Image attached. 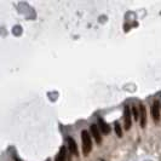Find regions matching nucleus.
I'll return each mask as SVG.
<instances>
[{
  "label": "nucleus",
  "instance_id": "f03ea898",
  "mask_svg": "<svg viewBox=\"0 0 161 161\" xmlns=\"http://www.w3.org/2000/svg\"><path fill=\"white\" fill-rule=\"evenodd\" d=\"M151 115H153V119H154L155 121H159V120H160V103L158 101H155L154 103H153Z\"/></svg>",
  "mask_w": 161,
  "mask_h": 161
},
{
  "label": "nucleus",
  "instance_id": "9b49d317",
  "mask_svg": "<svg viewBox=\"0 0 161 161\" xmlns=\"http://www.w3.org/2000/svg\"><path fill=\"white\" fill-rule=\"evenodd\" d=\"M16 161H21V160H18V159H16Z\"/></svg>",
  "mask_w": 161,
  "mask_h": 161
},
{
  "label": "nucleus",
  "instance_id": "6e6552de",
  "mask_svg": "<svg viewBox=\"0 0 161 161\" xmlns=\"http://www.w3.org/2000/svg\"><path fill=\"white\" fill-rule=\"evenodd\" d=\"M98 124H99V128H101V131L103 132V133H109L110 132V127L103 121L102 119H99L98 120Z\"/></svg>",
  "mask_w": 161,
  "mask_h": 161
},
{
  "label": "nucleus",
  "instance_id": "0eeeda50",
  "mask_svg": "<svg viewBox=\"0 0 161 161\" xmlns=\"http://www.w3.org/2000/svg\"><path fill=\"white\" fill-rule=\"evenodd\" d=\"M66 154H67V150L64 147H62L58 151L57 156H56V161H66Z\"/></svg>",
  "mask_w": 161,
  "mask_h": 161
},
{
  "label": "nucleus",
  "instance_id": "39448f33",
  "mask_svg": "<svg viewBox=\"0 0 161 161\" xmlns=\"http://www.w3.org/2000/svg\"><path fill=\"white\" fill-rule=\"evenodd\" d=\"M139 119H141V126L146 127V123H147V111L144 108L143 104H139Z\"/></svg>",
  "mask_w": 161,
  "mask_h": 161
},
{
  "label": "nucleus",
  "instance_id": "f257e3e1",
  "mask_svg": "<svg viewBox=\"0 0 161 161\" xmlns=\"http://www.w3.org/2000/svg\"><path fill=\"white\" fill-rule=\"evenodd\" d=\"M81 141H83V151L84 155L90 154V151L92 149V142H91V136L86 130L81 132Z\"/></svg>",
  "mask_w": 161,
  "mask_h": 161
},
{
  "label": "nucleus",
  "instance_id": "7ed1b4c3",
  "mask_svg": "<svg viewBox=\"0 0 161 161\" xmlns=\"http://www.w3.org/2000/svg\"><path fill=\"white\" fill-rule=\"evenodd\" d=\"M91 133L93 136V138L96 139L97 143H101L102 142V136H101V132H99V128L96 124H92L91 125Z\"/></svg>",
  "mask_w": 161,
  "mask_h": 161
},
{
  "label": "nucleus",
  "instance_id": "1a4fd4ad",
  "mask_svg": "<svg viewBox=\"0 0 161 161\" xmlns=\"http://www.w3.org/2000/svg\"><path fill=\"white\" fill-rule=\"evenodd\" d=\"M115 133L118 137H123V130H121V126H120L118 123L115 124Z\"/></svg>",
  "mask_w": 161,
  "mask_h": 161
},
{
  "label": "nucleus",
  "instance_id": "423d86ee",
  "mask_svg": "<svg viewBox=\"0 0 161 161\" xmlns=\"http://www.w3.org/2000/svg\"><path fill=\"white\" fill-rule=\"evenodd\" d=\"M68 148L69 150L71 151V154L78 156L79 155V153H78V146H76V143L73 138H68Z\"/></svg>",
  "mask_w": 161,
  "mask_h": 161
},
{
  "label": "nucleus",
  "instance_id": "20e7f679",
  "mask_svg": "<svg viewBox=\"0 0 161 161\" xmlns=\"http://www.w3.org/2000/svg\"><path fill=\"white\" fill-rule=\"evenodd\" d=\"M125 128L126 130L131 128V108L128 106L125 107Z\"/></svg>",
  "mask_w": 161,
  "mask_h": 161
},
{
  "label": "nucleus",
  "instance_id": "9d476101",
  "mask_svg": "<svg viewBox=\"0 0 161 161\" xmlns=\"http://www.w3.org/2000/svg\"><path fill=\"white\" fill-rule=\"evenodd\" d=\"M132 113H133V118L136 119V120H138L139 119V113L138 111H137V109H136V107H132Z\"/></svg>",
  "mask_w": 161,
  "mask_h": 161
}]
</instances>
